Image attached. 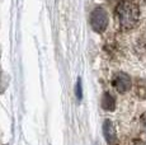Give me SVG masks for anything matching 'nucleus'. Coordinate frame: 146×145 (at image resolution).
<instances>
[{"label":"nucleus","instance_id":"f257e3e1","mask_svg":"<svg viewBox=\"0 0 146 145\" xmlns=\"http://www.w3.org/2000/svg\"><path fill=\"white\" fill-rule=\"evenodd\" d=\"M140 10L133 0H121L116 7V19L123 31L132 29L139 22Z\"/></svg>","mask_w":146,"mask_h":145},{"label":"nucleus","instance_id":"f03ea898","mask_svg":"<svg viewBox=\"0 0 146 145\" xmlns=\"http://www.w3.org/2000/svg\"><path fill=\"white\" fill-rule=\"evenodd\" d=\"M90 26L95 32L102 33L108 27V14L103 8L98 7L90 14Z\"/></svg>","mask_w":146,"mask_h":145},{"label":"nucleus","instance_id":"7ed1b4c3","mask_svg":"<svg viewBox=\"0 0 146 145\" xmlns=\"http://www.w3.org/2000/svg\"><path fill=\"white\" fill-rule=\"evenodd\" d=\"M112 85L119 93H126L131 88V78L126 72H117L112 79Z\"/></svg>","mask_w":146,"mask_h":145},{"label":"nucleus","instance_id":"20e7f679","mask_svg":"<svg viewBox=\"0 0 146 145\" xmlns=\"http://www.w3.org/2000/svg\"><path fill=\"white\" fill-rule=\"evenodd\" d=\"M103 135H104L106 141L109 145H114L117 141V134H116V129H114L112 121L106 120L104 124H103Z\"/></svg>","mask_w":146,"mask_h":145},{"label":"nucleus","instance_id":"39448f33","mask_svg":"<svg viewBox=\"0 0 146 145\" xmlns=\"http://www.w3.org/2000/svg\"><path fill=\"white\" fill-rule=\"evenodd\" d=\"M100 106L103 110L106 111H113L116 108V99L109 92H106L102 96V101H100Z\"/></svg>","mask_w":146,"mask_h":145},{"label":"nucleus","instance_id":"423d86ee","mask_svg":"<svg viewBox=\"0 0 146 145\" xmlns=\"http://www.w3.org/2000/svg\"><path fill=\"white\" fill-rule=\"evenodd\" d=\"M75 94H76V98L79 99V101L83 98V89H81V79H80V78L78 79L76 89H75Z\"/></svg>","mask_w":146,"mask_h":145},{"label":"nucleus","instance_id":"0eeeda50","mask_svg":"<svg viewBox=\"0 0 146 145\" xmlns=\"http://www.w3.org/2000/svg\"><path fill=\"white\" fill-rule=\"evenodd\" d=\"M142 126H144V129H145V131H146V113L144 116H142Z\"/></svg>","mask_w":146,"mask_h":145},{"label":"nucleus","instance_id":"6e6552de","mask_svg":"<svg viewBox=\"0 0 146 145\" xmlns=\"http://www.w3.org/2000/svg\"><path fill=\"white\" fill-rule=\"evenodd\" d=\"M145 3H146V0H145Z\"/></svg>","mask_w":146,"mask_h":145}]
</instances>
